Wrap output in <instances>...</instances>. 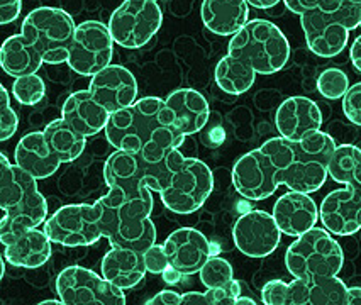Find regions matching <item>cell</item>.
Masks as SVG:
<instances>
[{
	"instance_id": "obj_1",
	"label": "cell",
	"mask_w": 361,
	"mask_h": 305,
	"mask_svg": "<svg viewBox=\"0 0 361 305\" xmlns=\"http://www.w3.org/2000/svg\"><path fill=\"white\" fill-rule=\"evenodd\" d=\"M165 100L159 97L137 99L133 106L111 114L106 139L114 149L140 153L146 160L159 161L173 148H180L185 137L176 136L161 119Z\"/></svg>"
},
{
	"instance_id": "obj_2",
	"label": "cell",
	"mask_w": 361,
	"mask_h": 305,
	"mask_svg": "<svg viewBox=\"0 0 361 305\" xmlns=\"http://www.w3.org/2000/svg\"><path fill=\"white\" fill-rule=\"evenodd\" d=\"M0 242H7L26 229L39 228L48 219V202L37 189V180L27 171L12 165L0 154Z\"/></svg>"
},
{
	"instance_id": "obj_3",
	"label": "cell",
	"mask_w": 361,
	"mask_h": 305,
	"mask_svg": "<svg viewBox=\"0 0 361 305\" xmlns=\"http://www.w3.org/2000/svg\"><path fill=\"white\" fill-rule=\"evenodd\" d=\"M182 156L180 148H173L163 160L149 161L140 153L116 149L104 165V180L126 197L153 200V192L161 194L170 185Z\"/></svg>"
},
{
	"instance_id": "obj_4",
	"label": "cell",
	"mask_w": 361,
	"mask_h": 305,
	"mask_svg": "<svg viewBox=\"0 0 361 305\" xmlns=\"http://www.w3.org/2000/svg\"><path fill=\"white\" fill-rule=\"evenodd\" d=\"M97 202L102 207L100 228L109 244L140 253L157 244V228L151 220L153 200L129 199L117 189H109Z\"/></svg>"
},
{
	"instance_id": "obj_5",
	"label": "cell",
	"mask_w": 361,
	"mask_h": 305,
	"mask_svg": "<svg viewBox=\"0 0 361 305\" xmlns=\"http://www.w3.org/2000/svg\"><path fill=\"white\" fill-rule=\"evenodd\" d=\"M228 54L246 61L256 73L271 75L285 68L290 58V44L274 23L253 19L231 36Z\"/></svg>"
},
{
	"instance_id": "obj_6",
	"label": "cell",
	"mask_w": 361,
	"mask_h": 305,
	"mask_svg": "<svg viewBox=\"0 0 361 305\" xmlns=\"http://www.w3.org/2000/svg\"><path fill=\"white\" fill-rule=\"evenodd\" d=\"M309 49L321 58H334L346 48L350 32L360 27V11L341 0H322L317 9L300 15Z\"/></svg>"
},
{
	"instance_id": "obj_7",
	"label": "cell",
	"mask_w": 361,
	"mask_h": 305,
	"mask_svg": "<svg viewBox=\"0 0 361 305\" xmlns=\"http://www.w3.org/2000/svg\"><path fill=\"white\" fill-rule=\"evenodd\" d=\"M343 265L344 253L339 242L326 228L316 225L297 237L285 253V266L293 278L334 277Z\"/></svg>"
},
{
	"instance_id": "obj_8",
	"label": "cell",
	"mask_w": 361,
	"mask_h": 305,
	"mask_svg": "<svg viewBox=\"0 0 361 305\" xmlns=\"http://www.w3.org/2000/svg\"><path fill=\"white\" fill-rule=\"evenodd\" d=\"M338 148L329 132L314 131L304 139L293 141V160L282 175V185L288 190L314 194L329 177L327 165Z\"/></svg>"
},
{
	"instance_id": "obj_9",
	"label": "cell",
	"mask_w": 361,
	"mask_h": 305,
	"mask_svg": "<svg viewBox=\"0 0 361 305\" xmlns=\"http://www.w3.org/2000/svg\"><path fill=\"white\" fill-rule=\"evenodd\" d=\"M75 31L77 26L73 18L68 12L54 7H37L23 20V35L48 65H61L68 61Z\"/></svg>"
},
{
	"instance_id": "obj_10",
	"label": "cell",
	"mask_w": 361,
	"mask_h": 305,
	"mask_svg": "<svg viewBox=\"0 0 361 305\" xmlns=\"http://www.w3.org/2000/svg\"><path fill=\"white\" fill-rule=\"evenodd\" d=\"M214 190V177L207 163L182 156L170 185L159 194L163 206L175 214L187 216L199 211Z\"/></svg>"
},
{
	"instance_id": "obj_11",
	"label": "cell",
	"mask_w": 361,
	"mask_h": 305,
	"mask_svg": "<svg viewBox=\"0 0 361 305\" xmlns=\"http://www.w3.org/2000/svg\"><path fill=\"white\" fill-rule=\"evenodd\" d=\"M102 207L95 204H70L58 208L44 223V232L54 244L66 248L95 244L104 237L100 228Z\"/></svg>"
},
{
	"instance_id": "obj_12",
	"label": "cell",
	"mask_w": 361,
	"mask_h": 305,
	"mask_svg": "<svg viewBox=\"0 0 361 305\" xmlns=\"http://www.w3.org/2000/svg\"><path fill=\"white\" fill-rule=\"evenodd\" d=\"M163 24V12L158 2L126 0L112 12L109 31L116 44L126 49H137L148 44Z\"/></svg>"
},
{
	"instance_id": "obj_13",
	"label": "cell",
	"mask_w": 361,
	"mask_h": 305,
	"mask_svg": "<svg viewBox=\"0 0 361 305\" xmlns=\"http://www.w3.org/2000/svg\"><path fill=\"white\" fill-rule=\"evenodd\" d=\"M54 290L65 305H124V290L83 266H68L56 277Z\"/></svg>"
},
{
	"instance_id": "obj_14",
	"label": "cell",
	"mask_w": 361,
	"mask_h": 305,
	"mask_svg": "<svg viewBox=\"0 0 361 305\" xmlns=\"http://www.w3.org/2000/svg\"><path fill=\"white\" fill-rule=\"evenodd\" d=\"M114 44L109 26L99 20H85L77 26L66 63L73 72L92 78L112 65Z\"/></svg>"
},
{
	"instance_id": "obj_15",
	"label": "cell",
	"mask_w": 361,
	"mask_h": 305,
	"mask_svg": "<svg viewBox=\"0 0 361 305\" xmlns=\"http://www.w3.org/2000/svg\"><path fill=\"white\" fill-rule=\"evenodd\" d=\"M233 239L245 256L267 258L279 248L282 231L274 214L264 211H247L234 223Z\"/></svg>"
},
{
	"instance_id": "obj_16",
	"label": "cell",
	"mask_w": 361,
	"mask_h": 305,
	"mask_svg": "<svg viewBox=\"0 0 361 305\" xmlns=\"http://www.w3.org/2000/svg\"><path fill=\"white\" fill-rule=\"evenodd\" d=\"M321 223L331 234L351 236L361 229V173L343 189L333 190L319 208Z\"/></svg>"
},
{
	"instance_id": "obj_17",
	"label": "cell",
	"mask_w": 361,
	"mask_h": 305,
	"mask_svg": "<svg viewBox=\"0 0 361 305\" xmlns=\"http://www.w3.org/2000/svg\"><path fill=\"white\" fill-rule=\"evenodd\" d=\"M233 185L241 197L264 200L280 187L276 168L262 149L243 154L233 168Z\"/></svg>"
},
{
	"instance_id": "obj_18",
	"label": "cell",
	"mask_w": 361,
	"mask_h": 305,
	"mask_svg": "<svg viewBox=\"0 0 361 305\" xmlns=\"http://www.w3.org/2000/svg\"><path fill=\"white\" fill-rule=\"evenodd\" d=\"M211 108L200 92L178 89L165 99L161 119L180 137L194 136L207 126Z\"/></svg>"
},
{
	"instance_id": "obj_19",
	"label": "cell",
	"mask_w": 361,
	"mask_h": 305,
	"mask_svg": "<svg viewBox=\"0 0 361 305\" xmlns=\"http://www.w3.org/2000/svg\"><path fill=\"white\" fill-rule=\"evenodd\" d=\"M163 248H165L170 265L178 270L183 277L199 273L209 258L217 254L204 232L194 228L176 229L163 242Z\"/></svg>"
},
{
	"instance_id": "obj_20",
	"label": "cell",
	"mask_w": 361,
	"mask_h": 305,
	"mask_svg": "<svg viewBox=\"0 0 361 305\" xmlns=\"http://www.w3.org/2000/svg\"><path fill=\"white\" fill-rule=\"evenodd\" d=\"M88 90L111 114L133 106L137 100L136 78L128 68L121 65H109L102 72L94 75Z\"/></svg>"
},
{
	"instance_id": "obj_21",
	"label": "cell",
	"mask_w": 361,
	"mask_h": 305,
	"mask_svg": "<svg viewBox=\"0 0 361 305\" xmlns=\"http://www.w3.org/2000/svg\"><path fill=\"white\" fill-rule=\"evenodd\" d=\"M322 112L312 99L293 95L276 108L275 126L280 136L288 141H300L310 132L321 131Z\"/></svg>"
},
{
	"instance_id": "obj_22",
	"label": "cell",
	"mask_w": 361,
	"mask_h": 305,
	"mask_svg": "<svg viewBox=\"0 0 361 305\" xmlns=\"http://www.w3.org/2000/svg\"><path fill=\"white\" fill-rule=\"evenodd\" d=\"M274 217L285 236L299 237L317 224L319 207L310 194L290 190L275 202Z\"/></svg>"
},
{
	"instance_id": "obj_23",
	"label": "cell",
	"mask_w": 361,
	"mask_h": 305,
	"mask_svg": "<svg viewBox=\"0 0 361 305\" xmlns=\"http://www.w3.org/2000/svg\"><path fill=\"white\" fill-rule=\"evenodd\" d=\"M61 117L70 124L75 131L82 136H97L104 131L111 119V112L100 106L90 90H80L71 94L65 100L61 108Z\"/></svg>"
},
{
	"instance_id": "obj_24",
	"label": "cell",
	"mask_w": 361,
	"mask_h": 305,
	"mask_svg": "<svg viewBox=\"0 0 361 305\" xmlns=\"http://www.w3.org/2000/svg\"><path fill=\"white\" fill-rule=\"evenodd\" d=\"M14 161L19 168L27 171L36 180L53 177L61 165L60 158L48 146L44 132H29L20 137L16 146Z\"/></svg>"
},
{
	"instance_id": "obj_25",
	"label": "cell",
	"mask_w": 361,
	"mask_h": 305,
	"mask_svg": "<svg viewBox=\"0 0 361 305\" xmlns=\"http://www.w3.org/2000/svg\"><path fill=\"white\" fill-rule=\"evenodd\" d=\"M51 244L44 229L31 228L4 244V258L18 268H39L51 258Z\"/></svg>"
},
{
	"instance_id": "obj_26",
	"label": "cell",
	"mask_w": 361,
	"mask_h": 305,
	"mask_svg": "<svg viewBox=\"0 0 361 305\" xmlns=\"http://www.w3.org/2000/svg\"><path fill=\"white\" fill-rule=\"evenodd\" d=\"M200 18L214 35L234 36L250 23V4L246 0H204Z\"/></svg>"
},
{
	"instance_id": "obj_27",
	"label": "cell",
	"mask_w": 361,
	"mask_h": 305,
	"mask_svg": "<svg viewBox=\"0 0 361 305\" xmlns=\"http://www.w3.org/2000/svg\"><path fill=\"white\" fill-rule=\"evenodd\" d=\"M100 271L104 278L121 290L137 287L148 273L142 253L129 248H114V246L102 258Z\"/></svg>"
},
{
	"instance_id": "obj_28",
	"label": "cell",
	"mask_w": 361,
	"mask_h": 305,
	"mask_svg": "<svg viewBox=\"0 0 361 305\" xmlns=\"http://www.w3.org/2000/svg\"><path fill=\"white\" fill-rule=\"evenodd\" d=\"M43 63V56L23 32L7 37L0 48V65L12 78L35 75L39 72Z\"/></svg>"
},
{
	"instance_id": "obj_29",
	"label": "cell",
	"mask_w": 361,
	"mask_h": 305,
	"mask_svg": "<svg viewBox=\"0 0 361 305\" xmlns=\"http://www.w3.org/2000/svg\"><path fill=\"white\" fill-rule=\"evenodd\" d=\"M256 75L258 73L246 61L239 60L233 54H226L214 70V80L226 94L243 95L253 87Z\"/></svg>"
},
{
	"instance_id": "obj_30",
	"label": "cell",
	"mask_w": 361,
	"mask_h": 305,
	"mask_svg": "<svg viewBox=\"0 0 361 305\" xmlns=\"http://www.w3.org/2000/svg\"><path fill=\"white\" fill-rule=\"evenodd\" d=\"M44 137L61 163H73L85 149V136L75 131L65 119H54L44 127Z\"/></svg>"
},
{
	"instance_id": "obj_31",
	"label": "cell",
	"mask_w": 361,
	"mask_h": 305,
	"mask_svg": "<svg viewBox=\"0 0 361 305\" xmlns=\"http://www.w3.org/2000/svg\"><path fill=\"white\" fill-rule=\"evenodd\" d=\"M329 177L334 182L348 185L361 173V148L355 144H339L327 165Z\"/></svg>"
},
{
	"instance_id": "obj_32",
	"label": "cell",
	"mask_w": 361,
	"mask_h": 305,
	"mask_svg": "<svg viewBox=\"0 0 361 305\" xmlns=\"http://www.w3.org/2000/svg\"><path fill=\"white\" fill-rule=\"evenodd\" d=\"M309 305H348V287L338 275L309 280Z\"/></svg>"
},
{
	"instance_id": "obj_33",
	"label": "cell",
	"mask_w": 361,
	"mask_h": 305,
	"mask_svg": "<svg viewBox=\"0 0 361 305\" xmlns=\"http://www.w3.org/2000/svg\"><path fill=\"white\" fill-rule=\"evenodd\" d=\"M46 85L39 75H26L12 82V95L23 106H36L44 99Z\"/></svg>"
},
{
	"instance_id": "obj_34",
	"label": "cell",
	"mask_w": 361,
	"mask_h": 305,
	"mask_svg": "<svg viewBox=\"0 0 361 305\" xmlns=\"http://www.w3.org/2000/svg\"><path fill=\"white\" fill-rule=\"evenodd\" d=\"M199 277L205 288H217L228 285L231 280H234V270L226 258L212 254L199 271Z\"/></svg>"
},
{
	"instance_id": "obj_35",
	"label": "cell",
	"mask_w": 361,
	"mask_h": 305,
	"mask_svg": "<svg viewBox=\"0 0 361 305\" xmlns=\"http://www.w3.org/2000/svg\"><path fill=\"white\" fill-rule=\"evenodd\" d=\"M350 87V78H348V75L341 68L331 66V68L322 70L321 75L317 77V90L324 99H343Z\"/></svg>"
},
{
	"instance_id": "obj_36",
	"label": "cell",
	"mask_w": 361,
	"mask_h": 305,
	"mask_svg": "<svg viewBox=\"0 0 361 305\" xmlns=\"http://www.w3.org/2000/svg\"><path fill=\"white\" fill-rule=\"evenodd\" d=\"M0 99H2V107H0V139L7 141L16 135L19 127V117L11 107V95L6 87H0Z\"/></svg>"
},
{
	"instance_id": "obj_37",
	"label": "cell",
	"mask_w": 361,
	"mask_h": 305,
	"mask_svg": "<svg viewBox=\"0 0 361 305\" xmlns=\"http://www.w3.org/2000/svg\"><path fill=\"white\" fill-rule=\"evenodd\" d=\"M204 294L207 305H234L238 297H241V282L231 280L228 285L207 288V292H204Z\"/></svg>"
},
{
	"instance_id": "obj_38",
	"label": "cell",
	"mask_w": 361,
	"mask_h": 305,
	"mask_svg": "<svg viewBox=\"0 0 361 305\" xmlns=\"http://www.w3.org/2000/svg\"><path fill=\"white\" fill-rule=\"evenodd\" d=\"M343 112L353 126L361 127V82L348 89L343 97Z\"/></svg>"
},
{
	"instance_id": "obj_39",
	"label": "cell",
	"mask_w": 361,
	"mask_h": 305,
	"mask_svg": "<svg viewBox=\"0 0 361 305\" xmlns=\"http://www.w3.org/2000/svg\"><path fill=\"white\" fill-rule=\"evenodd\" d=\"M142 258H145L146 270L151 275H161L170 266V261H168L163 244H153L142 253Z\"/></svg>"
},
{
	"instance_id": "obj_40",
	"label": "cell",
	"mask_w": 361,
	"mask_h": 305,
	"mask_svg": "<svg viewBox=\"0 0 361 305\" xmlns=\"http://www.w3.org/2000/svg\"><path fill=\"white\" fill-rule=\"evenodd\" d=\"M23 11V0H0V23L2 26L14 23Z\"/></svg>"
},
{
	"instance_id": "obj_41",
	"label": "cell",
	"mask_w": 361,
	"mask_h": 305,
	"mask_svg": "<svg viewBox=\"0 0 361 305\" xmlns=\"http://www.w3.org/2000/svg\"><path fill=\"white\" fill-rule=\"evenodd\" d=\"M321 2L322 0H283L285 7L297 15H302L305 14V12L317 9V7L321 6Z\"/></svg>"
},
{
	"instance_id": "obj_42",
	"label": "cell",
	"mask_w": 361,
	"mask_h": 305,
	"mask_svg": "<svg viewBox=\"0 0 361 305\" xmlns=\"http://www.w3.org/2000/svg\"><path fill=\"white\" fill-rule=\"evenodd\" d=\"M180 302H182L180 294L173 290H161L153 299L146 300V305H180Z\"/></svg>"
},
{
	"instance_id": "obj_43",
	"label": "cell",
	"mask_w": 361,
	"mask_h": 305,
	"mask_svg": "<svg viewBox=\"0 0 361 305\" xmlns=\"http://www.w3.org/2000/svg\"><path fill=\"white\" fill-rule=\"evenodd\" d=\"M350 58H351L353 66H355V68L361 73V36H358L355 41H353L350 48Z\"/></svg>"
},
{
	"instance_id": "obj_44",
	"label": "cell",
	"mask_w": 361,
	"mask_h": 305,
	"mask_svg": "<svg viewBox=\"0 0 361 305\" xmlns=\"http://www.w3.org/2000/svg\"><path fill=\"white\" fill-rule=\"evenodd\" d=\"M180 305H207V300H205V294H200V292H187L182 295Z\"/></svg>"
},
{
	"instance_id": "obj_45",
	"label": "cell",
	"mask_w": 361,
	"mask_h": 305,
	"mask_svg": "<svg viewBox=\"0 0 361 305\" xmlns=\"http://www.w3.org/2000/svg\"><path fill=\"white\" fill-rule=\"evenodd\" d=\"M182 277H183V275L180 273L178 270H175L173 266H171V265L168 266V268L161 273L163 282H165L166 285H176V283H178L180 280H182Z\"/></svg>"
},
{
	"instance_id": "obj_46",
	"label": "cell",
	"mask_w": 361,
	"mask_h": 305,
	"mask_svg": "<svg viewBox=\"0 0 361 305\" xmlns=\"http://www.w3.org/2000/svg\"><path fill=\"white\" fill-rule=\"evenodd\" d=\"M250 4V7H255V9H271L276 4L282 2V0H246Z\"/></svg>"
},
{
	"instance_id": "obj_47",
	"label": "cell",
	"mask_w": 361,
	"mask_h": 305,
	"mask_svg": "<svg viewBox=\"0 0 361 305\" xmlns=\"http://www.w3.org/2000/svg\"><path fill=\"white\" fill-rule=\"evenodd\" d=\"M348 305H361V287H348Z\"/></svg>"
},
{
	"instance_id": "obj_48",
	"label": "cell",
	"mask_w": 361,
	"mask_h": 305,
	"mask_svg": "<svg viewBox=\"0 0 361 305\" xmlns=\"http://www.w3.org/2000/svg\"><path fill=\"white\" fill-rule=\"evenodd\" d=\"M344 6L351 7V9H356L361 12V0H341Z\"/></svg>"
},
{
	"instance_id": "obj_49",
	"label": "cell",
	"mask_w": 361,
	"mask_h": 305,
	"mask_svg": "<svg viewBox=\"0 0 361 305\" xmlns=\"http://www.w3.org/2000/svg\"><path fill=\"white\" fill-rule=\"evenodd\" d=\"M256 302L253 299H250V297H238L236 304L234 305H255Z\"/></svg>"
},
{
	"instance_id": "obj_50",
	"label": "cell",
	"mask_w": 361,
	"mask_h": 305,
	"mask_svg": "<svg viewBox=\"0 0 361 305\" xmlns=\"http://www.w3.org/2000/svg\"><path fill=\"white\" fill-rule=\"evenodd\" d=\"M134 2H158V0H134Z\"/></svg>"
},
{
	"instance_id": "obj_51",
	"label": "cell",
	"mask_w": 361,
	"mask_h": 305,
	"mask_svg": "<svg viewBox=\"0 0 361 305\" xmlns=\"http://www.w3.org/2000/svg\"><path fill=\"white\" fill-rule=\"evenodd\" d=\"M360 27H361V12H360Z\"/></svg>"
}]
</instances>
